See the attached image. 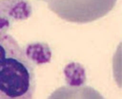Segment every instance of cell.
<instances>
[{"mask_svg": "<svg viewBox=\"0 0 122 99\" xmlns=\"http://www.w3.org/2000/svg\"><path fill=\"white\" fill-rule=\"evenodd\" d=\"M6 31L0 28V99L32 98L36 87L33 63Z\"/></svg>", "mask_w": 122, "mask_h": 99, "instance_id": "cell-1", "label": "cell"}, {"mask_svg": "<svg viewBox=\"0 0 122 99\" xmlns=\"http://www.w3.org/2000/svg\"><path fill=\"white\" fill-rule=\"evenodd\" d=\"M117 0H48V7L57 16L76 24H87L105 16Z\"/></svg>", "mask_w": 122, "mask_h": 99, "instance_id": "cell-2", "label": "cell"}, {"mask_svg": "<svg viewBox=\"0 0 122 99\" xmlns=\"http://www.w3.org/2000/svg\"><path fill=\"white\" fill-rule=\"evenodd\" d=\"M30 13L28 0H0V28L8 29L11 20L25 18Z\"/></svg>", "mask_w": 122, "mask_h": 99, "instance_id": "cell-3", "label": "cell"}]
</instances>
